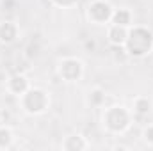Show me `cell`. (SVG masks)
I'll list each match as a JSON object with an SVG mask.
<instances>
[{"label": "cell", "instance_id": "6da1fadb", "mask_svg": "<svg viewBox=\"0 0 153 151\" xmlns=\"http://www.w3.org/2000/svg\"><path fill=\"white\" fill-rule=\"evenodd\" d=\"M125 48L130 57H144L153 48V34L144 27H134L128 30Z\"/></svg>", "mask_w": 153, "mask_h": 151}, {"label": "cell", "instance_id": "7a4b0ae2", "mask_svg": "<svg viewBox=\"0 0 153 151\" xmlns=\"http://www.w3.org/2000/svg\"><path fill=\"white\" fill-rule=\"evenodd\" d=\"M48 94L41 89H27L22 94V107L29 114H41L48 109Z\"/></svg>", "mask_w": 153, "mask_h": 151}, {"label": "cell", "instance_id": "3957f363", "mask_svg": "<svg viewBox=\"0 0 153 151\" xmlns=\"http://www.w3.org/2000/svg\"><path fill=\"white\" fill-rule=\"evenodd\" d=\"M103 123L111 132L121 133L130 124V114L125 107H111L103 114Z\"/></svg>", "mask_w": 153, "mask_h": 151}, {"label": "cell", "instance_id": "277c9868", "mask_svg": "<svg viewBox=\"0 0 153 151\" xmlns=\"http://www.w3.org/2000/svg\"><path fill=\"white\" fill-rule=\"evenodd\" d=\"M87 16H89L91 21H94V23H98V25H103V23H107V21L111 20V16H112V7H111V4H107L105 0H94V2L89 5V9H87Z\"/></svg>", "mask_w": 153, "mask_h": 151}, {"label": "cell", "instance_id": "5b68a950", "mask_svg": "<svg viewBox=\"0 0 153 151\" xmlns=\"http://www.w3.org/2000/svg\"><path fill=\"white\" fill-rule=\"evenodd\" d=\"M84 73V64L78 59H64L59 66V75L66 82H75Z\"/></svg>", "mask_w": 153, "mask_h": 151}, {"label": "cell", "instance_id": "8992f818", "mask_svg": "<svg viewBox=\"0 0 153 151\" xmlns=\"http://www.w3.org/2000/svg\"><path fill=\"white\" fill-rule=\"evenodd\" d=\"M107 36H109V41H111V44H112V46H121V44H125V41H126V36H128V27L111 25V27H109Z\"/></svg>", "mask_w": 153, "mask_h": 151}, {"label": "cell", "instance_id": "52a82bcc", "mask_svg": "<svg viewBox=\"0 0 153 151\" xmlns=\"http://www.w3.org/2000/svg\"><path fill=\"white\" fill-rule=\"evenodd\" d=\"M7 89H9L13 94L22 96V94L29 89V80H27L23 75H14L9 82H7Z\"/></svg>", "mask_w": 153, "mask_h": 151}, {"label": "cell", "instance_id": "ba28073f", "mask_svg": "<svg viewBox=\"0 0 153 151\" xmlns=\"http://www.w3.org/2000/svg\"><path fill=\"white\" fill-rule=\"evenodd\" d=\"M16 36H18V29H16V25L13 21L0 23V43L9 44V43H13L16 39Z\"/></svg>", "mask_w": 153, "mask_h": 151}, {"label": "cell", "instance_id": "9c48e42d", "mask_svg": "<svg viewBox=\"0 0 153 151\" xmlns=\"http://www.w3.org/2000/svg\"><path fill=\"white\" fill-rule=\"evenodd\" d=\"M111 21H112V25L128 27V25L132 23V14H130V11H126V9H116V11H112Z\"/></svg>", "mask_w": 153, "mask_h": 151}, {"label": "cell", "instance_id": "30bf717a", "mask_svg": "<svg viewBox=\"0 0 153 151\" xmlns=\"http://www.w3.org/2000/svg\"><path fill=\"white\" fill-rule=\"evenodd\" d=\"M87 148V142H85V139L84 137H80V135H73V137H68L66 139V142H64V150L68 151H78V150H85Z\"/></svg>", "mask_w": 153, "mask_h": 151}, {"label": "cell", "instance_id": "8fae6325", "mask_svg": "<svg viewBox=\"0 0 153 151\" xmlns=\"http://www.w3.org/2000/svg\"><path fill=\"white\" fill-rule=\"evenodd\" d=\"M150 110H152V101L148 98H144V96L135 98V101H134V112L139 114V115H144Z\"/></svg>", "mask_w": 153, "mask_h": 151}, {"label": "cell", "instance_id": "7c38bea8", "mask_svg": "<svg viewBox=\"0 0 153 151\" xmlns=\"http://www.w3.org/2000/svg\"><path fill=\"white\" fill-rule=\"evenodd\" d=\"M13 142V132L7 126H0V150L9 148Z\"/></svg>", "mask_w": 153, "mask_h": 151}, {"label": "cell", "instance_id": "4fadbf2b", "mask_svg": "<svg viewBox=\"0 0 153 151\" xmlns=\"http://www.w3.org/2000/svg\"><path fill=\"white\" fill-rule=\"evenodd\" d=\"M128 57H130V55H128V52H126L125 44H121V46H114V59H116V61L125 62Z\"/></svg>", "mask_w": 153, "mask_h": 151}, {"label": "cell", "instance_id": "5bb4252c", "mask_svg": "<svg viewBox=\"0 0 153 151\" xmlns=\"http://www.w3.org/2000/svg\"><path fill=\"white\" fill-rule=\"evenodd\" d=\"M103 100H105V93H103L102 89H93V91H91V103L100 105Z\"/></svg>", "mask_w": 153, "mask_h": 151}, {"label": "cell", "instance_id": "9a60e30c", "mask_svg": "<svg viewBox=\"0 0 153 151\" xmlns=\"http://www.w3.org/2000/svg\"><path fill=\"white\" fill-rule=\"evenodd\" d=\"M144 141L153 144V124H150L148 128H144Z\"/></svg>", "mask_w": 153, "mask_h": 151}, {"label": "cell", "instance_id": "2e32d148", "mask_svg": "<svg viewBox=\"0 0 153 151\" xmlns=\"http://www.w3.org/2000/svg\"><path fill=\"white\" fill-rule=\"evenodd\" d=\"M57 5H61V7H71V5H75L78 0H53Z\"/></svg>", "mask_w": 153, "mask_h": 151}]
</instances>
